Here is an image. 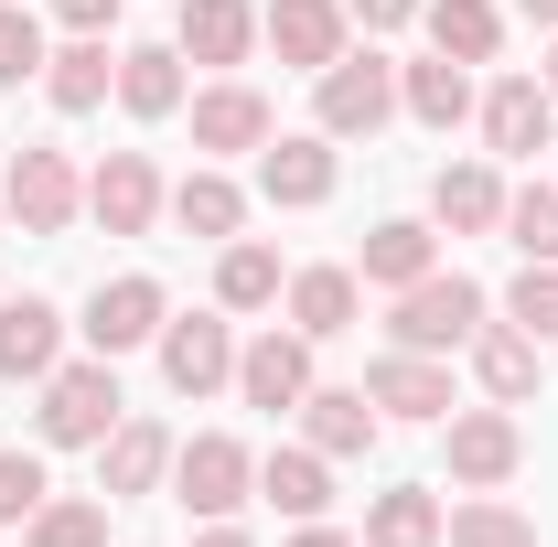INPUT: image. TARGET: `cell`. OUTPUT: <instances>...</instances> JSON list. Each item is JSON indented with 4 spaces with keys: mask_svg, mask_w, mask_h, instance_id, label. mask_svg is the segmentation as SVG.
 Wrapping results in <instances>:
<instances>
[{
    "mask_svg": "<svg viewBox=\"0 0 558 547\" xmlns=\"http://www.w3.org/2000/svg\"><path fill=\"white\" fill-rule=\"evenodd\" d=\"M119 418H130L119 354H86V365H54V376H44V440H54V451H97Z\"/></svg>",
    "mask_w": 558,
    "mask_h": 547,
    "instance_id": "obj_1",
    "label": "cell"
},
{
    "mask_svg": "<svg viewBox=\"0 0 558 547\" xmlns=\"http://www.w3.org/2000/svg\"><path fill=\"white\" fill-rule=\"evenodd\" d=\"M484 279H462V269H429V279H409V290H398V323H387V333L409 343V354H451V343H473L484 333Z\"/></svg>",
    "mask_w": 558,
    "mask_h": 547,
    "instance_id": "obj_2",
    "label": "cell"
},
{
    "mask_svg": "<svg viewBox=\"0 0 558 547\" xmlns=\"http://www.w3.org/2000/svg\"><path fill=\"white\" fill-rule=\"evenodd\" d=\"M312 108H323V139H376L398 119V65L387 54H333V65L312 75Z\"/></svg>",
    "mask_w": 558,
    "mask_h": 547,
    "instance_id": "obj_3",
    "label": "cell"
},
{
    "mask_svg": "<svg viewBox=\"0 0 558 547\" xmlns=\"http://www.w3.org/2000/svg\"><path fill=\"white\" fill-rule=\"evenodd\" d=\"M172 494H183L194 515H236V505L258 494V451H247V440H226V429H205V440H183V451H172Z\"/></svg>",
    "mask_w": 558,
    "mask_h": 547,
    "instance_id": "obj_4",
    "label": "cell"
},
{
    "mask_svg": "<svg viewBox=\"0 0 558 547\" xmlns=\"http://www.w3.org/2000/svg\"><path fill=\"white\" fill-rule=\"evenodd\" d=\"M0 205L22 215V236H65L75 205H86V183H75L65 150H22V161H11V183H0Z\"/></svg>",
    "mask_w": 558,
    "mask_h": 547,
    "instance_id": "obj_5",
    "label": "cell"
},
{
    "mask_svg": "<svg viewBox=\"0 0 558 547\" xmlns=\"http://www.w3.org/2000/svg\"><path fill=\"white\" fill-rule=\"evenodd\" d=\"M161 323H172V312H161V279H97V301H86V323H75V333L97 343V354H130V343H161Z\"/></svg>",
    "mask_w": 558,
    "mask_h": 547,
    "instance_id": "obj_6",
    "label": "cell"
},
{
    "mask_svg": "<svg viewBox=\"0 0 558 547\" xmlns=\"http://www.w3.org/2000/svg\"><path fill=\"white\" fill-rule=\"evenodd\" d=\"M236 398L269 409V418H290L301 398H312V333H258L247 354H236Z\"/></svg>",
    "mask_w": 558,
    "mask_h": 547,
    "instance_id": "obj_7",
    "label": "cell"
},
{
    "mask_svg": "<svg viewBox=\"0 0 558 547\" xmlns=\"http://www.w3.org/2000/svg\"><path fill=\"white\" fill-rule=\"evenodd\" d=\"M161 376H172V398H215V387L236 376V333H226L215 312H183V323H161Z\"/></svg>",
    "mask_w": 558,
    "mask_h": 547,
    "instance_id": "obj_8",
    "label": "cell"
},
{
    "mask_svg": "<svg viewBox=\"0 0 558 547\" xmlns=\"http://www.w3.org/2000/svg\"><path fill=\"white\" fill-rule=\"evenodd\" d=\"M86 215H97L108 236H140V226L161 215V172H150V150H108V161L86 172Z\"/></svg>",
    "mask_w": 558,
    "mask_h": 547,
    "instance_id": "obj_9",
    "label": "cell"
},
{
    "mask_svg": "<svg viewBox=\"0 0 558 547\" xmlns=\"http://www.w3.org/2000/svg\"><path fill=\"white\" fill-rule=\"evenodd\" d=\"M548 130H558L548 75H505V86L484 97V139L505 150V161H537V150H548Z\"/></svg>",
    "mask_w": 558,
    "mask_h": 547,
    "instance_id": "obj_10",
    "label": "cell"
},
{
    "mask_svg": "<svg viewBox=\"0 0 558 547\" xmlns=\"http://www.w3.org/2000/svg\"><path fill=\"white\" fill-rule=\"evenodd\" d=\"M344 0H269V22H258V33H269L279 44V65H301V75H323L333 65V54H344Z\"/></svg>",
    "mask_w": 558,
    "mask_h": 547,
    "instance_id": "obj_11",
    "label": "cell"
},
{
    "mask_svg": "<svg viewBox=\"0 0 558 547\" xmlns=\"http://www.w3.org/2000/svg\"><path fill=\"white\" fill-rule=\"evenodd\" d=\"M301 429H312V451H323V462H365L387 418H376L365 387H312V398H301Z\"/></svg>",
    "mask_w": 558,
    "mask_h": 547,
    "instance_id": "obj_12",
    "label": "cell"
},
{
    "mask_svg": "<svg viewBox=\"0 0 558 547\" xmlns=\"http://www.w3.org/2000/svg\"><path fill=\"white\" fill-rule=\"evenodd\" d=\"M515 462H526V429H515L505 409H462V418H451V483L484 494V483H505Z\"/></svg>",
    "mask_w": 558,
    "mask_h": 547,
    "instance_id": "obj_13",
    "label": "cell"
},
{
    "mask_svg": "<svg viewBox=\"0 0 558 547\" xmlns=\"http://www.w3.org/2000/svg\"><path fill=\"white\" fill-rule=\"evenodd\" d=\"M365 398H376L387 418H451V365H440V354H409V343H398V354H387V365L365 376Z\"/></svg>",
    "mask_w": 558,
    "mask_h": 547,
    "instance_id": "obj_14",
    "label": "cell"
},
{
    "mask_svg": "<svg viewBox=\"0 0 558 547\" xmlns=\"http://www.w3.org/2000/svg\"><path fill=\"white\" fill-rule=\"evenodd\" d=\"M172 473V440H161V418H119L108 440H97V494L119 505V494H150V483Z\"/></svg>",
    "mask_w": 558,
    "mask_h": 547,
    "instance_id": "obj_15",
    "label": "cell"
},
{
    "mask_svg": "<svg viewBox=\"0 0 558 547\" xmlns=\"http://www.w3.org/2000/svg\"><path fill=\"white\" fill-rule=\"evenodd\" d=\"M258 194L269 205H323L333 194V139H258Z\"/></svg>",
    "mask_w": 558,
    "mask_h": 547,
    "instance_id": "obj_16",
    "label": "cell"
},
{
    "mask_svg": "<svg viewBox=\"0 0 558 547\" xmlns=\"http://www.w3.org/2000/svg\"><path fill=\"white\" fill-rule=\"evenodd\" d=\"M108 86H119V54H108V33H75L65 54H44V97L86 119V108H108Z\"/></svg>",
    "mask_w": 558,
    "mask_h": 547,
    "instance_id": "obj_17",
    "label": "cell"
},
{
    "mask_svg": "<svg viewBox=\"0 0 558 547\" xmlns=\"http://www.w3.org/2000/svg\"><path fill=\"white\" fill-rule=\"evenodd\" d=\"M194 65H247V44H258V11L247 0H183V33H172Z\"/></svg>",
    "mask_w": 558,
    "mask_h": 547,
    "instance_id": "obj_18",
    "label": "cell"
},
{
    "mask_svg": "<svg viewBox=\"0 0 558 547\" xmlns=\"http://www.w3.org/2000/svg\"><path fill=\"white\" fill-rule=\"evenodd\" d=\"M398 108H409L418 130H462V119H473V75L451 65V54H429V65H398Z\"/></svg>",
    "mask_w": 558,
    "mask_h": 547,
    "instance_id": "obj_19",
    "label": "cell"
},
{
    "mask_svg": "<svg viewBox=\"0 0 558 547\" xmlns=\"http://www.w3.org/2000/svg\"><path fill=\"white\" fill-rule=\"evenodd\" d=\"M119 108L130 119H172L183 108V44H130L119 54Z\"/></svg>",
    "mask_w": 558,
    "mask_h": 547,
    "instance_id": "obj_20",
    "label": "cell"
},
{
    "mask_svg": "<svg viewBox=\"0 0 558 547\" xmlns=\"http://www.w3.org/2000/svg\"><path fill=\"white\" fill-rule=\"evenodd\" d=\"M269 139V97L258 86H205L194 97V150H258Z\"/></svg>",
    "mask_w": 558,
    "mask_h": 547,
    "instance_id": "obj_21",
    "label": "cell"
},
{
    "mask_svg": "<svg viewBox=\"0 0 558 547\" xmlns=\"http://www.w3.org/2000/svg\"><path fill=\"white\" fill-rule=\"evenodd\" d=\"M473 376H484L494 409L537 398V333H515V323H484V333H473Z\"/></svg>",
    "mask_w": 558,
    "mask_h": 547,
    "instance_id": "obj_22",
    "label": "cell"
},
{
    "mask_svg": "<svg viewBox=\"0 0 558 547\" xmlns=\"http://www.w3.org/2000/svg\"><path fill=\"white\" fill-rule=\"evenodd\" d=\"M54 354H65L54 301H0V376H54Z\"/></svg>",
    "mask_w": 558,
    "mask_h": 547,
    "instance_id": "obj_23",
    "label": "cell"
},
{
    "mask_svg": "<svg viewBox=\"0 0 558 547\" xmlns=\"http://www.w3.org/2000/svg\"><path fill=\"white\" fill-rule=\"evenodd\" d=\"M429 215H440L451 236H484V226H505V183H494L484 161H451V172L429 183Z\"/></svg>",
    "mask_w": 558,
    "mask_h": 547,
    "instance_id": "obj_24",
    "label": "cell"
},
{
    "mask_svg": "<svg viewBox=\"0 0 558 547\" xmlns=\"http://www.w3.org/2000/svg\"><path fill=\"white\" fill-rule=\"evenodd\" d=\"M354 290H365L354 269H301L290 279V333H312V343L354 333Z\"/></svg>",
    "mask_w": 558,
    "mask_h": 547,
    "instance_id": "obj_25",
    "label": "cell"
},
{
    "mask_svg": "<svg viewBox=\"0 0 558 547\" xmlns=\"http://www.w3.org/2000/svg\"><path fill=\"white\" fill-rule=\"evenodd\" d=\"M418 11H429V44H440L451 65H494V44H505L494 0H418Z\"/></svg>",
    "mask_w": 558,
    "mask_h": 547,
    "instance_id": "obj_26",
    "label": "cell"
},
{
    "mask_svg": "<svg viewBox=\"0 0 558 547\" xmlns=\"http://www.w3.org/2000/svg\"><path fill=\"white\" fill-rule=\"evenodd\" d=\"M429 269H440L429 226H409V215H398V226H376V236H365V269H354V279H376V290H409V279H429Z\"/></svg>",
    "mask_w": 558,
    "mask_h": 547,
    "instance_id": "obj_27",
    "label": "cell"
},
{
    "mask_svg": "<svg viewBox=\"0 0 558 547\" xmlns=\"http://www.w3.org/2000/svg\"><path fill=\"white\" fill-rule=\"evenodd\" d=\"M258 494H269L279 515L312 526V515L333 505V473H323V451H269V462H258Z\"/></svg>",
    "mask_w": 558,
    "mask_h": 547,
    "instance_id": "obj_28",
    "label": "cell"
},
{
    "mask_svg": "<svg viewBox=\"0 0 558 547\" xmlns=\"http://www.w3.org/2000/svg\"><path fill=\"white\" fill-rule=\"evenodd\" d=\"M365 547H440V494H418V483L376 494L365 505Z\"/></svg>",
    "mask_w": 558,
    "mask_h": 547,
    "instance_id": "obj_29",
    "label": "cell"
},
{
    "mask_svg": "<svg viewBox=\"0 0 558 547\" xmlns=\"http://www.w3.org/2000/svg\"><path fill=\"white\" fill-rule=\"evenodd\" d=\"M215 301H226V312H269V301H279V258L258 247V236H226V269H215Z\"/></svg>",
    "mask_w": 558,
    "mask_h": 547,
    "instance_id": "obj_30",
    "label": "cell"
},
{
    "mask_svg": "<svg viewBox=\"0 0 558 547\" xmlns=\"http://www.w3.org/2000/svg\"><path fill=\"white\" fill-rule=\"evenodd\" d=\"M172 215H183V236H236V226H247V194H236L226 172H183Z\"/></svg>",
    "mask_w": 558,
    "mask_h": 547,
    "instance_id": "obj_31",
    "label": "cell"
},
{
    "mask_svg": "<svg viewBox=\"0 0 558 547\" xmlns=\"http://www.w3.org/2000/svg\"><path fill=\"white\" fill-rule=\"evenodd\" d=\"M440 537H451V547H537V526H526L515 505L473 494V505H451V515H440Z\"/></svg>",
    "mask_w": 558,
    "mask_h": 547,
    "instance_id": "obj_32",
    "label": "cell"
},
{
    "mask_svg": "<svg viewBox=\"0 0 558 547\" xmlns=\"http://www.w3.org/2000/svg\"><path fill=\"white\" fill-rule=\"evenodd\" d=\"M33 547H108V505H97V494L33 505Z\"/></svg>",
    "mask_w": 558,
    "mask_h": 547,
    "instance_id": "obj_33",
    "label": "cell"
},
{
    "mask_svg": "<svg viewBox=\"0 0 558 547\" xmlns=\"http://www.w3.org/2000/svg\"><path fill=\"white\" fill-rule=\"evenodd\" d=\"M505 323L537 333V343H558V258H526V279L505 290Z\"/></svg>",
    "mask_w": 558,
    "mask_h": 547,
    "instance_id": "obj_34",
    "label": "cell"
},
{
    "mask_svg": "<svg viewBox=\"0 0 558 547\" xmlns=\"http://www.w3.org/2000/svg\"><path fill=\"white\" fill-rule=\"evenodd\" d=\"M505 236H515V258H558V194L548 183L505 194Z\"/></svg>",
    "mask_w": 558,
    "mask_h": 547,
    "instance_id": "obj_35",
    "label": "cell"
},
{
    "mask_svg": "<svg viewBox=\"0 0 558 547\" xmlns=\"http://www.w3.org/2000/svg\"><path fill=\"white\" fill-rule=\"evenodd\" d=\"M22 75H44V22L22 0H0V86H22Z\"/></svg>",
    "mask_w": 558,
    "mask_h": 547,
    "instance_id": "obj_36",
    "label": "cell"
},
{
    "mask_svg": "<svg viewBox=\"0 0 558 547\" xmlns=\"http://www.w3.org/2000/svg\"><path fill=\"white\" fill-rule=\"evenodd\" d=\"M33 505H44V462L33 451H0V526H33Z\"/></svg>",
    "mask_w": 558,
    "mask_h": 547,
    "instance_id": "obj_37",
    "label": "cell"
},
{
    "mask_svg": "<svg viewBox=\"0 0 558 547\" xmlns=\"http://www.w3.org/2000/svg\"><path fill=\"white\" fill-rule=\"evenodd\" d=\"M108 11H119V0H54V22H65V33H108Z\"/></svg>",
    "mask_w": 558,
    "mask_h": 547,
    "instance_id": "obj_38",
    "label": "cell"
},
{
    "mask_svg": "<svg viewBox=\"0 0 558 547\" xmlns=\"http://www.w3.org/2000/svg\"><path fill=\"white\" fill-rule=\"evenodd\" d=\"M344 11H354V22H365V33H387V22H409L418 0H344Z\"/></svg>",
    "mask_w": 558,
    "mask_h": 547,
    "instance_id": "obj_39",
    "label": "cell"
},
{
    "mask_svg": "<svg viewBox=\"0 0 558 547\" xmlns=\"http://www.w3.org/2000/svg\"><path fill=\"white\" fill-rule=\"evenodd\" d=\"M290 547H354V537H344V526H323V515H312V526H301Z\"/></svg>",
    "mask_w": 558,
    "mask_h": 547,
    "instance_id": "obj_40",
    "label": "cell"
},
{
    "mask_svg": "<svg viewBox=\"0 0 558 547\" xmlns=\"http://www.w3.org/2000/svg\"><path fill=\"white\" fill-rule=\"evenodd\" d=\"M194 547H258V537H247V526H226V515H215V526H205V537H194Z\"/></svg>",
    "mask_w": 558,
    "mask_h": 547,
    "instance_id": "obj_41",
    "label": "cell"
},
{
    "mask_svg": "<svg viewBox=\"0 0 558 547\" xmlns=\"http://www.w3.org/2000/svg\"><path fill=\"white\" fill-rule=\"evenodd\" d=\"M515 11H526V22H537V33H558V0H515Z\"/></svg>",
    "mask_w": 558,
    "mask_h": 547,
    "instance_id": "obj_42",
    "label": "cell"
},
{
    "mask_svg": "<svg viewBox=\"0 0 558 547\" xmlns=\"http://www.w3.org/2000/svg\"><path fill=\"white\" fill-rule=\"evenodd\" d=\"M548 97H558V54H548Z\"/></svg>",
    "mask_w": 558,
    "mask_h": 547,
    "instance_id": "obj_43",
    "label": "cell"
}]
</instances>
